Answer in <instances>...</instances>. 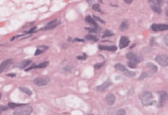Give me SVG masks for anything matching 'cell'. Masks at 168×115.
Listing matches in <instances>:
<instances>
[{
  "instance_id": "obj_1",
  "label": "cell",
  "mask_w": 168,
  "mask_h": 115,
  "mask_svg": "<svg viewBox=\"0 0 168 115\" xmlns=\"http://www.w3.org/2000/svg\"><path fill=\"white\" fill-rule=\"evenodd\" d=\"M139 98L143 105L148 106L152 105L154 103L153 95L150 92L145 91L140 94Z\"/></svg>"
},
{
  "instance_id": "obj_7",
  "label": "cell",
  "mask_w": 168,
  "mask_h": 115,
  "mask_svg": "<svg viewBox=\"0 0 168 115\" xmlns=\"http://www.w3.org/2000/svg\"><path fill=\"white\" fill-rule=\"evenodd\" d=\"M50 80L49 79H45V78H36L34 80V82L36 85L39 86H45L49 83Z\"/></svg>"
},
{
  "instance_id": "obj_25",
  "label": "cell",
  "mask_w": 168,
  "mask_h": 115,
  "mask_svg": "<svg viewBox=\"0 0 168 115\" xmlns=\"http://www.w3.org/2000/svg\"><path fill=\"white\" fill-rule=\"evenodd\" d=\"M86 39L89 41H93L97 42L98 41V39L95 36H93L92 35H88L86 36Z\"/></svg>"
},
{
  "instance_id": "obj_26",
  "label": "cell",
  "mask_w": 168,
  "mask_h": 115,
  "mask_svg": "<svg viewBox=\"0 0 168 115\" xmlns=\"http://www.w3.org/2000/svg\"><path fill=\"white\" fill-rule=\"evenodd\" d=\"M92 8H93V10L97 11V12H101V9H100V6L99 4H94L93 5V7H92Z\"/></svg>"
},
{
  "instance_id": "obj_18",
  "label": "cell",
  "mask_w": 168,
  "mask_h": 115,
  "mask_svg": "<svg viewBox=\"0 0 168 115\" xmlns=\"http://www.w3.org/2000/svg\"><path fill=\"white\" fill-rule=\"evenodd\" d=\"M151 8H152V9L153 10L154 12H157V13L160 14L161 12V7H160V6L158 5H155V4L152 5H151Z\"/></svg>"
},
{
  "instance_id": "obj_22",
  "label": "cell",
  "mask_w": 168,
  "mask_h": 115,
  "mask_svg": "<svg viewBox=\"0 0 168 115\" xmlns=\"http://www.w3.org/2000/svg\"><path fill=\"white\" fill-rule=\"evenodd\" d=\"M19 89H20L22 92H23L24 93L26 94L27 95H32V92L30 89L27 88L26 87H22H22L19 88Z\"/></svg>"
},
{
  "instance_id": "obj_11",
  "label": "cell",
  "mask_w": 168,
  "mask_h": 115,
  "mask_svg": "<svg viewBox=\"0 0 168 115\" xmlns=\"http://www.w3.org/2000/svg\"><path fill=\"white\" fill-rule=\"evenodd\" d=\"M105 100H106V103H107L109 105H114V103H115L116 98H115L114 94H108L105 97Z\"/></svg>"
},
{
  "instance_id": "obj_8",
  "label": "cell",
  "mask_w": 168,
  "mask_h": 115,
  "mask_svg": "<svg viewBox=\"0 0 168 115\" xmlns=\"http://www.w3.org/2000/svg\"><path fill=\"white\" fill-rule=\"evenodd\" d=\"M112 83L111 81H110V80H107V81L104 82L103 84H102L101 85H99L98 86H97L96 89H97V90H98V91L99 92H103L105 91V90H106V89L108 88L110 86H112Z\"/></svg>"
},
{
  "instance_id": "obj_14",
  "label": "cell",
  "mask_w": 168,
  "mask_h": 115,
  "mask_svg": "<svg viewBox=\"0 0 168 115\" xmlns=\"http://www.w3.org/2000/svg\"><path fill=\"white\" fill-rule=\"evenodd\" d=\"M12 60H7L4 61L2 63L1 66H0V73H2L10 64H11Z\"/></svg>"
},
{
  "instance_id": "obj_31",
  "label": "cell",
  "mask_w": 168,
  "mask_h": 115,
  "mask_svg": "<svg viewBox=\"0 0 168 115\" xmlns=\"http://www.w3.org/2000/svg\"><path fill=\"white\" fill-rule=\"evenodd\" d=\"M164 43L165 44V45L167 46V47H168V34H167V35H165V37H164Z\"/></svg>"
},
{
  "instance_id": "obj_13",
  "label": "cell",
  "mask_w": 168,
  "mask_h": 115,
  "mask_svg": "<svg viewBox=\"0 0 168 115\" xmlns=\"http://www.w3.org/2000/svg\"><path fill=\"white\" fill-rule=\"evenodd\" d=\"M99 49L101 50H108V51H116L117 50V47L116 46H104L99 45Z\"/></svg>"
},
{
  "instance_id": "obj_10",
  "label": "cell",
  "mask_w": 168,
  "mask_h": 115,
  "mask_svg": "<svg viewBox=\"0 0 168 115\" xmlns=\"http://www.w3.org/2000/svg\"><path fill=\"white\" fill-rule=\"evenodd\" d=\"M129 40L127 37L122 36L120 38V43H119V46H120V48H124L125 47H128V44H129Z\"/></svg>"
},
{
  "instance_id": "obj_37",
  "label": "cell",
  "mask_w": 168,
  "mask_h": 115,
  "mask_svg": "<svg viewBox=\"0 0 168 115\" xmlns=\"http://www.w3.org/2000/svg\"><path fill=\"white\" fill-rule=\"evenodd\" d=\"M15 74H9V75H7V76H15Z\"/></svg>"
},
{
  "instance_id": "obj_17",
  "label": "cell",
  "mask_w": 168,
  "mask_h": 115,
  "mask_svg": "<svg viewBox=\"0 0 168 115\" xmlns=\"http://www.w3.org/2000/svg\"><path fill=\"white\" fill-rule=\"evenodd\" d=\"M129 28V24L127 20H124L122 22L120 26V30L121 31H124L126 30H128V28Z\"/></svg>"
},
{
  "instance_id": "obj_12",
  "label": "cell",
  "mask_w": 168,
  "mask_h": 115,
  "mask_svg": "<svg viewBox=\"0 0 168 115\" xmlns=\"http://www.w3.org/2000/svg\"><path fill=\"white\" fill-rule=\"evenodd\" d=\"M48 63H49L48 62H43V63H39V65H33L32 66L30 67L28 69H26L25 71H30V70L33 69L45 68V67H46L47 66V65H48Z\"/></svg>"
},
{
  "instance_id": "obj_16",
  "label": "cell",
  "mask_w": 168,
  "mask_h": 115,
  "mask_svg": "<svg viewBox=\"0 0 168 115\" xmlns=\"http://www.w3.org/2000/svg\"><path fill=\"white\" fill-rule=\"evenodd\" d=\"M32 63V61L30 60H24L22 62H20L19 65H18V67H20V69L25 68L26 66H28L30 63Z\"/></svg>"
},
{
  "instance_id": "obj_4",
  "label": "cell",
  "mask_w": 168,
  "mask_h": 115,
  "mask_svg": "<svg viewBox=\"0 0 168 115\" xmlns=\"http://www.w3.org/2000/svg\"><path fill=\"white\" fill-rule=\"evenodd\" d=\"M126 58L128 60H130V62H133V63H135V64H137V63H139L141 60V58L139 56H138L137 54H135L134 52H128L126 54Z\"/></svg>"
},
{
  "instance_id": "obj_3",
  "label": "cell",
  "mask_w": 168,
  "mask_h": 115,
  "mask_svg": "<svg viewBox=\"0 0 168 115\" xmlns=\"http://www.w3.org/2000/svg\"><path fill=\"white\" fill-rule=\"evenodd\" d=\"M156 61L161 66H168V55L160 54L156 58Z\"/></svg>"
},
{
  "instance_id": "obj_19",
  "label": "cell",
  "mask_w": 168,
  "mask_h": 115,
  "mask_svg": "<svg viewBox=\"0 0 168 115\" xmlns=\"http://www.w3.org/2000/svg\"><path fill=\"white\" fill-rule=\"evenodd\" d=\"M114 67L117 70H118V71H123V72H124V71L127 70L126 67H125L123 64H121V63H117V64L115 65Z\"/></svg>"
},
{
  "instance_id": "obj_33",
  "label": "cell",
  "mask_w": 168,
  "mask_h": 115,
  "mask_svg": "<svg viewBox=\"0 0 168 115\" xmlns=\"http://www.w3.org/2000/svg\"><path fill=\"white\" fill-rule=\"evenodd\" d=\"M94 18H95V19H96V20H99V21H100V22H101V23H102V24H104V23H105V22H104V21H103V20H102V19H101V18H100L97 17V16H94Z\"/></svg>"
},
{
  "instance_id": "obj_34",
  "label": "cell",
  "mask_w": 168,
  "mask_h": 115,
  "mask_svg": "<svg viewBox=\"0 0 168 115\" xmlns=\"http://www.w3.org/2000/svg\"><path fill=\"white\" fill-rule=\"evenodd\" d=\"M86 58H85V56H78L77 57V59L78 60H85Z\"/></svg>"
},
{
  "instance_id": "obj_41",
  "label": "cell",
  "mask_w": 168,
  "mask_h": 115,
  "mask_svg": "<svg viewBox=\"0 0 168 115\" xmlns=\"http://www.w3.org/2000/svg\"><path fill=\"white\" fill-rule=\"evenodd\" d=\"M89 115H93V114H89Z\"/></svg>"
},
{
  "instance_id": "obj_23",
  "label": "cell",
  "mask_w": 168,
  "mask_h": 115,
  "mask_svg": "<svg viewBox=\"0 0 168 115\" xmlns=\"http://www.w3.org/2000/svg\"><path fill=\"white\" fill-rule=\"evenodd\" d=\"M25 104H20V103H9L8 106L11 108H15L16 107H20L24 105Z\"/></svg>"
},
{
  "instance_id": "obj_20",
  "label": "cell",
  "mask_w": 168,
  "mask_h": 115,
  "mask_svg": "<svg viewBox=\"0 0 168 115\" xmlns=\"http://www.w3.org/2000/svg\"><path fill=\"white\" fill-rule=\"evenodd\" d=\"M147 66L148 67V68L150 69L153 72H156V71H157L158 70L157 66H156V65L153 64L152 63H151V62H148V63H147Z\"/></svg>"
},
{
  "instance_id": "obj_38",
  "label": "cell",
  "mask_w": 168,
  "mask_h": 115,
  "mask_svg": "<svg viewBox=\"0 0 168 115\" xmlns=\"http://www.w3.org/2000/svg\"><path fill=\"white\" fill-rule=\"evenodd\" d=\"M125 3H132V1H131H131H126V0H125Z\"/></svg>"
},
{
  "instance_id": "obj_29",
  "label": "cell",
  "mask_w": 168,
  "mask_h": 115,
  "mask_svg": "<svg viewBox=\"0 0 168 115\" xmlns=\"http://www.w3.org/2000/svg\"><path fill=\"white\" fill-rule=\"evenodd\" d=\"M103 66V63H96L94 66V67L97 69H101L102 67V66Z\"/></svg>"
},
{
  "instance_id": "obj_36",
  "label": "cell",
  "mask_w": 168,
  "mask_h": 115,
  "mask_svg": "<svg viewBox=\"0 0 168 115\" xmlns=\"http://www.w3.org/2000/svg\"><path fill=\"white\" fill-rule=\"evenodd\" d=\"M36 30V28H35V27H34V28H32V30H30V31H28V33H32V32H34V30Z\"/></svg>"
},
{
  "instance_id": "obj_21",
  "label": "cell",
  "mask_w": 168,
  "mask_h": 115,
  "mask_svg": "<svg viewBox=\"0 0 168 115\" xmlns=\"http://www.w3.org/2000/svg\"><path fill=\"white\" fill-rule=\"evenodd\" d=\"M124 73L125 76H127L128 77H129V78L134 77V76L136 75L135 72H133V71H129V70L128 69H127L126 71H124Z\"/></svg>"
},
{
  "instance_id": "obj_27",
  "label": "cell",
  "mask_w": 168,
  "mask_h": 115,
  "mask_svg": "<svg viewBox=\"0 0 168 115\" xmlns=\"http://www.w3.org/2000/svg\"><path fill=\"white\" fill-rule=\"evenodd\" d=\"M116 115H125V111L124 109H120L116 112Z\"/></svg>"
},
{
  "instance_id": "obj_35",
  "label": "cell",
  "mask_w": 168,
  "mask_h": 115,
  "mask_svg": "<svg viewBox=\"0 0 168 115\" xmlns=\"http://www.w3.org/2000/svg\"><path fill=\"white\" fill-rule=\"evenodd\" d=\"M1 110H2V111H7V107H4V106L2 105V106H1Z\"/></svg>"
},
{
  "instance_id": "obj_15",
  "label": "cell",
  "mask_w": 168,
  "mask_h": 115,
  "mask_svg": "<svg viewBox=\"0 0 168 115\" xmlns=\"http://www.w3.org/2000/svg\"><path fill=\"white\" fill-rule=\"evenodd\" d=\"M85 21H86L88 24L93 25V26H94V28H97V27H98V25H97V22H95V20H93V19L90 16H88L86 18H85Z\"/></svg>"
},
{
  "instance_id": "obj_2",
  "label": "cell",
  "mask_w": 168,
  "mask_h": 115,
  "mask_svg": "<svg viewBox=\"0 0 168 115\" xmlns=\"http://www.w3.org/2000/svg\"><path fill=\"white\" fill-rule=\"evenodd\" d=\"M32 108L30 105H24L16 108L14 111L15 115H30L32 112Z\"/></svg>"
},
{
  "instance_id": "obj_9",
  "label": "cell",
  "mask_w": 168,
  "mask_h": 115,
  "mask_svg": "<svg viewBox=\"0 0 168 115\" xmlns=\"http://www.w3.org/2000/svg\"><path fill=\"white\" fill-rule=\"evenodd\" d=\"M60 24V22H59V20H53V21L50 22L49 23L47 24L45 27L44 28H42L41 29V30H51V29H53L55 28V27H57L59 24Z\"/></svg>"
},
{
  "instance_id": "obj_40",
  "label": "cell",
  "mask_w": 168,
  "mask_h": 115,
  "mask_svg": "<svg viewBox=\"0 0 168 115\" xmlns=\"http://www.w3.org/2000/svg\"><path fill=\"white\" fill-rule=\"evenodd\" d=\"M165 13H166L167 16V18H168V9H167V11H166V12H165Z\"/></svg>"
},
{
  "instance_id": "obj_39",
  "label": "cell",
  "mask_w": 168,
  "mask_h": 115,
  "mask_svg": "<svg viewBox=\"0 0 168 115\" xmlns=\"http://www.w3.org/2000/svg\"><path fill=\"white\" fill-rule=\"evenodd\" d=\"M75 40H76V41H82V42L83 41L82 40V39H76Z\"/></svg>"
},
{
  "instance_id": "obj_30",
  "label": "cell",
  "mask_w": 168,
  "mask_h": 115,
  "mask_svg": "<svg viewBox=\"0 0 168 115\" xmlns=\"http://www.w3.org/2000/svg\"><path fill=\"white\" fill-rule=\"evenodd\" d=\"M85 29L89 30L90 32H96V31H97V28H86Z\"/></svg>"
},
{
  "instance_id": "obj_32",
  "label": "cell",
  "mask_w": 168,
  "mask_h": 115,
  "mask_svg": "<svg viewBox=\"0 0 168 115\" xmlns=\"http://www.w3.org/2000/svg\"><path fill=\"white\" fill-rule=\"evenodd\" d=\"M43 52V50H41L40 48H38V49L36 50V51L35 55L36 56V55H39V54H42Z\"/></svg>"
},
{
  "instance_id": "obj_24",
  "label": "cell",
  "mask_w": 168,
  "mask_h": 115,
  "mask_svg": "<svg viewBox=\"0 0 168 115\" xmlns=\"http://www.w3.org/2000/svg\"><path fill=\"white\" fill-rule=\"evenodd\" d=\"M112 35H114V33L112 32V31H109V30H106V31H105L104 35H102V37H104V38L112 36Z\"/></svg>"
},
{
  "instance_id": "obj_5",
  "label": "cell",
  "mask_w": 168,
  "mask_h": 115,
  "mask_svg": "<svg viewBox=\"0 0 168 115\" xmlns=\"http://www.w3.org/2000/svg\"><path fill=\"white\" fill-rule=\"evenodd\" d=\"M151 29L154 31H165L168 30V25L167 24H154L151 25Z\"/></svg>"
},
{
  "instance_id": "obj_28",
  "label": "cell",
  "mask_w": 168,
  "mask_h": 115,
  "mask_svg": "<svg viewBox=\"0 0 168 115\" xmlns=\"http://www.w3.org/2000/svg\"><path fill=\"white\" fill-rule=\"evenodd\" d=\"M128 66L130 67V68H135L136 66H137V64H135V63H133V62H128Z\"/></svg>"
},
{
  "instance_id": "obj_6",
  "label": "cell",
  "mask_w": 168,
  "mask_h": 115,
  "mask_svg": "<svg viewBox=\"0 0 168 115\" xmlns=\"http://www.w3.org/2000/svg\"><path fill=\"white\" fill-rule=\"evenodd\" d=\"M168 94L164 91H161L159 92V106H163L164 103L167 101Z\"/></svg>"
}]
</instances>
